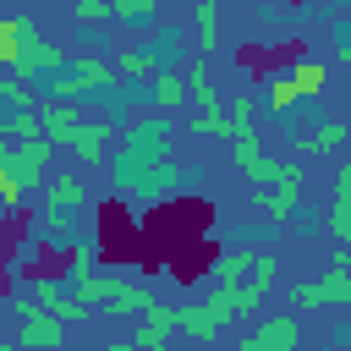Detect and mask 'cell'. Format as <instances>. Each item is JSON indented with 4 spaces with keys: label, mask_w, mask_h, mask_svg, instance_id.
<instances>
[{
    "label": "cell",
    "mask_w": 351,
    "mask_h": 351,
    "mask_svg": "<svg viewBox=\"0 0 351 351\" xmlns=\"http://www.w3.org/2000/svg\"><path fill=\"white\" fill-rule=\"evenodd\" d=\"M22 192H27V186H22L11 170H0V203H5V214H16V208H22Z\"/></svg>",
    "instance_id": "obj_30"
},
{
    "label": "cell",
    "mask_w": 351,
    "mask_h": 351,
    "mask_svg": "<svg viewBox=\"0 0 351 351\" xmlns=\"http://www.w3.org/2000/svg\"><path fill=\"white\" fill-rule=\"evenodd\" d=\"M170 329H176V307L154 302V307L143 313V329H137V340H143V346H165V340H170Z\"/></svg>",
    "instance_id": "obj_20"
},
{
    "label": "cell",
    "mask_w": 351,
    "mask_h": 351,
    "mask_svg": "<svg viewBox=\"0 0 351 351\" xmlns=\"http://www.w3.org/2000/svg\"><path fill=\"white\" fill-rule=\"evenodd\" d=\"M88 197H82V181L77 176H55L49 181V197H44V236L55 241V236H66V219H71V208H82Z\"/></svg>",
    "instance_id": "obj_7"
},
{
    "label": "cell",
    "mask_w": 351,
    "mask_h": 351,
    "mask_svg": "<svg viewBox=\"0 0 351 351\" xmlns=\"http://www.w3.org/2000/svg\"><path fill=\"white\" fill-rule=\"evenodd\" d=\"M302 346V324L291 318V313H280V318H263L247 340H241V351H296Z\"/></svg>",
    "instance_id": "obj_8"
},
{
    "label": "cell",
    "mask_w": 351,
    "mask_h": 351,
    "mask_svg": "<svg viewBox=\"0 0 351 351\" xmlns=\"http://www.w3.org/2000/svg\"><path fill=\"white\" fill-rule=\"evenodd\" d=\"M0 99H5V115H16V110H38V99H44V93H33V77H22V71H5V82H0Z\"/></svg>",
    "instance_id": "obj_17"
},
{
    "label": "cell",
    "mask_w": 351,
    "mask_h": 351,
    "mask_svg": "<svg viewBox=\"0 0 351 351\" xmlns=\"http://www.w3.org/2000/svg\"><path fill=\"white\" fill-rule=\"evenodd\" d=\"M110 16L137 33V27H154L159 22V0H110Z\"/></svg>",
    "instance_id": "obj_21"
},
{
    "label": "cell",
    "mask_w": 351,
    "mask_h": 351,
    "mask_svg": "<svg viewBox=\"0 0 351 351\" xmlns=\"http://www.w3.org/2000/svg\"><path fill=\"white\" fill-rule=\"evenodd\" d=\"M38 121H44V137H55V143H66L88 115L77 110V99H38Z\"/></svg>",
    "instance_id": "obj_10"
},
{
    "label": "cell",
    "mask_w": 351,
    "mask_h": 351,
    "mask_svg": "<svg viewBox=\"0 0 351 351\" xmlns=\"http://www.w3.org/2000/svg\"><path fill=\"white\" fill-rule=\"evenodd\" d=\"M5 351H16V346H5Z\"/></svg>",
    "instance_id": "obj_34"
},
{
    "label": "cell",
    "mask_w": 351,
    "mask_h": 351,
    "mask_svg": "<svg viewBox=\"0 0 351 351\" xmlns=\"http://www.w3.org/2000/svg\"><path fill=\"white\" fill-rule=\"evenodd\" d=\"M104 351H165V346H143V340L132 335V340H115V346H104Z\"/></svg>",
    "instance_id": "obj_32"
},
{
    "label": "cell",
    "mask_w": 351,
    "mask_h": 351,
    "mask_svg": "<svg viewBox=\"0 0 351 351\" xmlns=\"http://www.w3.org/2000/svg\"><path fill=\"white\" fill-rule=\"evenodd\" d=\"M247 280H252V285H258V291L269 296V291H274V280H280V258H274V252H258V258H252V274H247Z\"/></svg>",
    "instance_id": "obj_28"
},
{
    "label": "cell",
    "mask_w": 351,
    "mask_h": 351,
    "mask_svg": "<svg viewBox=\"0 0 351 351\" xmlns=\"http://www.w3.org/2000/svg\"><path fill=\"white\" fill-rule=\"evenodd\" d=\"M55 154V137H27V143H0V170H11L22 186L44 181V165Z\"/></svg>",
    "instance_id": "obj_6"
},
{
    "label": "cell",
    "mask_w": 351,
    "mask_h": 351,
    "mask_svg": "<svg viewBox=\"0 0 351 351\" xmlns=\"http://www.w3.org/2000/svg\"><path fill=\"white\" fill-rule=\"evenodd\" d=\"M192 132H197V137H236V132H230V110H197Z\"/></svg>",
    "instance_id": "obj_27"
},
{
    "label": "cell",
    "mask_w": 351,
    "mask_h": 351,
    "mask_svg": "<svg viewBox=\"0 0 351 351\" xmlns=\"http://www.w3.org/2000/svg\"><path fill=\"white\" fill-rule=\"evenodd\" d=\"M110 132H115L110 121H82V126H77V132L66 137V148H71L77 159H88V165H99V159L110 154Z\"/></svg>",
    "instance_id": "obj_11"
},
{
    "label": "cell",
    "mask_w": 351,
    "mask_h": 351,
    "mask_svg": "<svg viewBox=\"0 0 351 351\" xmlns=\"http://www.w3.org/2000/svg\"><path fill=\"white\" fill-rule=\"evenodd\" d=\"M263 88H269V93H263V104H269L274 115H291V110L302 104V88H296V77H291V71H285V77H269Z\"/></svg>",
    "instance_id": "obj_22"
},
{
    "label": "cell",
    "mask_w": 351,
    "mask_h": 351,
    "mask_svg": "<svg viewBox=\"0 0 351 351\" xmlns=\"http://www.w3.org/2000/svg\"><path fill=\"white\" fill-rule=\"evenodd\" d=\"M291 77H296L302 99H318V93H324V82H329V66H324V60H307V55H302V60L291 66Z\"/></svg>",
    "instance_id": "obj_26"
},
{
    "label": "cell",
    "mask_w": 351,
    "mask_h": 351,
    "mask_svg": "<svg viewBox=\"0 0 351 351\" xmlns=\"http://www.w3.org/2000/svg\"><path fill=\"white\" fill-rule=\"evenodd\" d=\"M340 5H351V0H340Z\"/></svg>",
    "instance_id": "obj_35"
},
{
    "label": "cell",
    "mask_w": 351,
    "mask_h": 351,
    "mask_svg": "<svg viewBox=\"0 0 351 351\" xmlns=\"http://www.w3.org/2000/svg\"><path fill=\"white\" fill-rule=\"evenodd\" d=\"M110 170H115L121 197H165L192 176V170H170V126H165V115L132 121L121 148H115V159H110Z\"/></svg>",
    "instance_id": "obj_1"
},
{
    "label": "cell",
    "mask_w": 351,
    "mask_h": 351,
    "mask_svg": "<svg viewBox=\"0 0 351 351\" xmlns=\"http://www.w3.org/2000/svg\"><path fill=\"white\" fill-rule=\"evenodd\" d=\"M27 296H33V302H38V307H49V313H60V307H66V296H71V291H60V285H55V280H27Z\"/></svg>",
    "instance_id": "obj_29"
},
{
    "label": "cell",
    "mask_w": 351,
    "mask_h": 351,
    "mask_svg": "<svg viewBox=\"0 0 351 351\" xmlns=\"http://www.w3.org/2000/svg\"><path fill=\"white\" fill-rule=\"evenodd\" d=\"M329 236L346 247L351 241V165L335 170V197H329Z\"/></svg>",
    "instance_id": "obj_12"
},
{
    "label": "cell",
    "mask_w": 351,
    "mask_h": 351,
    "mask_svg": "<svg viewBox=\"0 0 351 351\" xmlns=\"http://www.w3.org/2000/svg\"><path fill=\"white\" fill-rule=\"evenodd\" d=\"M115 66H121V77H137V82H154L159 77V55L154 49H137V44H115Z\"/></svg>",
    "instance_id": "obj_14"
},
{
    "label": "cell",
    "mask_w": 351,
    "mask_h": 351,
    "mask_svg": "<svg viewBox=\"0 0 351 351\" xmlns=\"http://www.w3.org/2000/svg\"><path fill=\"white\" fill-rule=\"evenodd\" d=\"M214 22H219V0H197V11H192V38H197V49H203V55L219 44Z\"/></svg>",
    "instance_id": "obj_24"
},
{
    "label": "cell",
    "mask_w": 351,
    "mask_h": 351,
    "mask_svg": "<svg viewBox=\"0 0 351 351\" xmlns=\"http://www.w3.org/2000/svg\"><path fill=\"white\" fill-rule=\"evenodd\" d=\"M71 5H82V0H71Z\"/></svg>",
    "instance_id": "obj_33"
},
{
    "label": "cell",
    "mask_w": 351,
    "mask_h": 351,
    "mask_svg": "<svg viewBox=\"0 0 351 351\" xmlns=\"http://www.w3.org/2000/svg\"><path fill=\"white\" fill-rule=\"evenodd\" d=\"M0 66H5V71H22V77H33V82H44V77L66 71V55H60L55 44H44L38 22L5 16V22H0Z\"/></svg>",
    "instance_id": "obj_2"
},
{
    "label": "cell",
    "mask_w": 351,
    "mask_h": 351,
    "mask_svg": "<svg viewBox=\"0 0 351 351\" xmlns=\"http://www.w3.org/2000/svg\"><path fill=\"white\" fill-rule=\"evenodd\" d=\"M11 307H16V318H22V324H16V340H11L16 351H60V346H66V318H60V313L38 307L33 296H16Z\"/></svg>",
    "instance_id": "obj_3"
},
{
    "label": "cell",
    "mask_w": 351,
    "mask_h": 351,
    "mask_svg": "<svg viewBox=\"0 0 351 351\" xmlns=\"http://www.w3.org/2000/svg\"><path fill=\"white\" fill-rule=\"evenodd\" d=\"M71 66H77V77H82L88 88H115V82H121V66H110V60H93V55H77Z\"/></svg>",
    "instance_id": "obj_25"
},
{
    "label": "cell",
    "mask_w": 351,
    "mask_h": 351,
    "mask_svg": "<svg viewBox=\"0 0 351 351\" xmlns=\"http://www.w3.org/2000/svg\"><path fill=\"white\" fill-rule=\"evenodd\" d=\"M346 137H351V126H340V121H318V126L296 132V148H302V154H329V148H340Z\"/></svg>",
    "instance_id": "obj_15"
},
{
    "label": "cell",
    "mask_w": 351,
    "mask_h": 351,
    "mask_svg": "<svg viewBox=\"0 0 351 351\" xmlns=\"http://www.w3.org/2000/svg\"><path fill=\"white\" fill-rule=\"evenodd\" d=\"M186 99H192V88H186L181 71H159V77H154V104H159V115H165V110H181Z\"/></svg>",
    "instance_id": "obj_19"
},
{
    "label": "cell",
    "mask_w": 351,
    "mask_h": 351,
    "mask_svg": "<svg viewBox=\"0 0 351 351\" xmlns=\"http://www.w3.org/2000/svg\"><path fill=\"white\" fill-rule=\"evenodd\" d=\"M181 77H186V88H192L197 110H219V93L208 88V66H203V55H197V60H186V66H181Z\"/></svg>",
    "instance_id": "obj_23"
},
{
    "label": "cell",
    "mask_w": 351,
    "mask_h": 351,
    "mask_svg": "<svg viewBox=\"0 0 351 351\" xmlns=\"http://www.w3.org/2000/svg\"><path fill=\"white\" fill-rule=\"evenodd\" d=\"M263 197V214L274 219V225H291V214L302 208V181H285V186H269V192H258Z\"/></svg>",
    "instance_id": "obj_16"
},
{
    "label": "cell",
    "mask_w": 351,
    "mask_h": 351,
    "mask_svg": "<svg viewBox=\"0 0 351 351\" xmlns=\"http://www.w3.org/2000/svg\"><path fill=\"white\" fill-rule=\"evenodd\" d=\"M252 258H258V252H247V247H225V252L214 258V285H236V280H247V274H252Z\"/></svg>",
    "instance_id": "obj_18"
},
{
    "label": "cell",
    "mask_w": 351,
    "mask_h": 351,
    "mask_svg": "<svg viewBox=\"0 0 351 351\" xmlns=\"http://www.w3.org/2000/svg\"><path fill=\"white\" fill-rule=\"evenodd\" d=\"M77 11V22H104L110 16V0H82V5H71Z\"/></svg>",
    "instance_id": "obj_31"
},
{
    "label": "cell",
    "mask_w": 351,
    "mask_h": 351,
    "mask_svg": "<svg viewBox=\"0 0 351 351\" xmlns=\"http://www.w3.org/2000/svg\"><path fill=\"white\" fill-rule=\"evenodd\" d=\"M176 329H186L192 340H214L225 324H219V313L208 307V296L203 302H186V307H176Z\"/></svg>",
    "instance_id": "obj_13"
},
{
    "label": "cell",
    "mask_w": 351,
    "mask_h": 351,
    "mask_svg": "<svg viewBox=\"0 0 351 351\" xmlns=\"http://www.w3.org/2000/svg\"><path fill=\"white\" fill-rule=\"evenodd\" d=\"M291 302H296V307H324V302H340V307H351V252L340 247L318 280H302V285H291Z\"/></svg>",
    "instance_id": "obj_4"
},
{
    "label": "cell",
    "mask_w": 351,
    "mask_h": 351,
    "mask_svg": "<svg viewBox=\"0 0 351 351\" xmlns=\"http://www.w3.org/2000/svg\"><path fill=\"white\" fill-rule=\"evenodd\" d=\"M258 302H263V291H258L252 280H236V285H214V291H208V307L219 313V324H225V329H230L241 313H252Z\"/></svg>",
    "instance_id": "obj_9"
},
{
    "label": "cell",
    "mask_w": 351,
    "mask_h": 351,
    "mask_svg": "<svg viewBox=\"0 0 351 351\" xmlns=\"http://www.w3.org/2000/svg\"><path fill=\"white\" fill-rule=\"evenodd\" d=\"M230 143H236V165L252 176V186H258V192H269V186H285V181H302V170H296V165H285V159H269V154L258 148V132H252V126H247V132H236Z\"/></svg>",
    "instance_id": "obj_5"
}]
</instances>
